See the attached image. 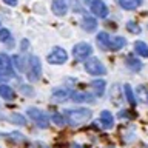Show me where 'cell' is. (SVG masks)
Masks as SVG:
<instances>
[{
	"label": "cell",
	"mask_w": 148,
	"mask_h": 148,
	"mask_svg": "<svg viewBox=\"0 0 148 148\" xmlns=\"http://www.w3.org/2000/svg\"><path fill=\"white\" fill-rule=\"evenodd\" d=\"M0 74L5 77H11L14 74V69H12V63H11V59L8 57L6 54H0Z\"/></svg>",
	"instance_id": "7"
},
{
	"label": "cell",
	"mask_w": 148,
	"mask_h": 148,
	"mask_svg": "<svg viewBox=\"0 0 148 148\" xmlns=\"http://www.w3.org/2000/svg\"><path fill=\"white\" fill-rule=\"evenodd\" d=\"M28 116L34 120L39 128H48L49 127V117L45 114V111L31 106V108H28Z\"/></svg>",
	"instance_id": "4"
},
{
	"label": "cell",
	"mask_w": 148,
	"mask_h": 148,
	"mask_svg": "<svg viewBox=\"0 0 148 148\" xmlns=\"http://www.w3.org/2000/svg\"><path fill=\"white\" fill-rule=\"evenodd\" d=\"M82 28H83V29H85L86 32L96 31V28H97L96 18L91 17V16H83V18H82Z\"/></svg>",
	"instance_id": "13"
},
{
	"label": "cell",
	"mask_w": 148,
	"mask_h": 148,
	"mask_svg": "<svg viewBox=\"0 0 148 148\" xmlns=\"http://www.w3.org/2000/svg\"><path fill=\"white\" fill-rule=\"evenodd\" d=\"M127 29L131 32V34H140V26L134 22H128L127 23Z\"/></svg>",
	"instance_id": "25"
},
{
	"label": "cell",
	"mask_w": 148,
	"mask_h": 148,
	"mask_svg": "<svg viewBox=\"0 0 148 148\" xmlns=\"http://www.w3.org/2000/svg\"><path fill=\"white\" fill-rule=\"evenodd\" d=\"M137 96L140 97V99L145 102V103H148V91H147L143 86H139V88H137Z\"/></svg>",
	"instance_id": "27"
},
{
	"label": "cell",
	"mask_w": 148,
	"mask_h": 148,
	"mask_svg": "<svg viewBox=\"0 0 148 148\" xmlns=\"http://www.w3.org/2000/svg\"><path fill=\"white\" fill-rule=\"evenodd\" d=\"M71 96V92H69L68 90H56V91H53V100L54 102H59V103H62V102H65V100H68V97Z\"/></svg>",
	"instance_id": "17"
},
{
	"label": "cell",
	"mask_w": 148,
	"mask_h": 148,
	"mask_svg": "<svg viewBox=\"0 0 148 148\" xmlns=\"http://www.w3.org/2000/svg\"><path fill=\"white\" fill-rule=\"evenodd\" d=\"M3 77H5V76H2V74H0V80H2V79H3Z\"/></svg>",
	"instance_id": "31"
},
{
	"label": "cell",
	"mask_w": 148,
	"mask_h": 148,
	"mask_svg": "<svg viewBox=\"0 0 148 148\" xmlns=\"http://www.w3.org/2000/svg\"><path fill=\"white\" fill-rule=\"evenodd\" d=\"M11 63L16 66L18 71H25V66H26V60L22 57V56H12V59H11Z\"/></svg>",
	"instance_id": "21"
},
{
	"label": "cell",
	"mask_w": 148,
	"mask_h": 148,
	"mask_svg": "<svg viewBox=\"0 0 148 148\" xmlns=\"http://www.w3.org/2000/svg\"><path fill=\"white\" fill-rule=\"evenodd\" d=\"M71 100L74 103H92L94 102V97L88 92H71Z\"/></svg>",
	"instance_id": "10"
},
{
	"label": "cell",
	"mask_w": 148,
	"mask_h": 148,
	"mask_svg": "<svg viewBox=\"0 0 148 148\" xmlns=\"http://www.w3.org/2000/svg\"><path fill=\"white\" fill-rule=\"evenodd\" d=\"M3 2L6 5H9V6H16L17 5V0H3Z\"/></svg>",
	"instance_id": "29"
},
{
	"label": "cell",
	"mask_w": 148,
	"mask_h": 148,
	"mask_svg": "<svg viewBox=\"0 0 148 148\" xmlns=\"http://www.w3.org/2000/svg\"><path fill=\"white\" fill-rule=\"evenodd\" d=\"M51 8H53V12L56 16H65V14L68 12V3L66 0H53V5H51Z\"/></svg>",
	"instance_id": "11"
},
{
	"label": "cell",
	"mask_w": 148,
	"mask_h": 148,
	"mask_svg": "<svg viewBox=\"0 0 148 148\" xmlns=\"http://www.w3.org/2000/svg\"><path fill=\"white\" fill-rule=\"evenodd\" d=\"M20 91L23 92V94H32V90H31V88H28V85H22Z\"/></svg>",
	"instance_id": "28"
},
{
	"label": "cell",
	"mask_w": 148,
	"mask_h": 148,
	"mask_svg": "<svg viewBox=\"0 0 148 148\" xmlns=\"http://www.w3.org/2000/svg\"><path fill=\"white\" fill-rule=\"evenodd\" d=\"M110 39H111V37L108 36V32H105V31L99 32V34H97V37H96V40H97V45H99V46H100V48L103 49V51H108Z\"/></svg>",
	"instance_id": "14"
},
{
	"label": "cell",
	"mask_w": 148,
	"mask_h": 148,
	"mask_svg": "<svg viewBox=\"0 0 148 148\" xmlns=\"http://www.w3.org/2000/svg\"><path fill=\"white\" fill-rule=\"evenodd\" d=\"M117 2H119V6L120 8L131 11V9H136V8L140 6L143 0H117Z\"/></svg>",
	"instance_id": "16"
},
{
	"label": "cell",
	"mask_w": 148,
	"mask_h": 148,
	"mask_svg": "<svg viewBox=\"0 0 148 148\" xmlns=\"http://www.w3.org/2000/svg\"><path fill=\"white\" fill-rule=\"evenodd\" d=\"M51 120H53L56 125H59V127H63L65 122H66V120H65V116H62L60 113H54L51 116Z\"/></svg>",
	"instance_id": "24"
},
{
	"label": "cell",
	"mask_w": 148,
	"mask_h": 148,
	"mask_svg": "<svg viewBox=\"0 0 148 148\" xmlns=\"http://www.w3.org/2000/svg\"><path fill=\"white\" fill-rule=\"evenodd\" d=\"M91 54H92V48L86 42H80V43L74 45V48H73V56L77 60H86Z\"/></svg>",
	"instance_id": "6"
},
{
	"label": "cell",
	"mask_w": 148,
	"mask_h": 148,
	"mask_svg": "<svg viewBox=\"0 0 148 148\" xmlns=\"http://www.w3.org/2000/svg\"><path fill=\"white\" fill-rule=\"evenodd\" d=\"M46 60L51 65H63L68 60V53L63 48H60V46H56V48L51 49V53H48Z\"/></svg>",
	"instance_id": "5"
},
{
	"label": "cell",
	"mask_w": 148,
	"mask_h": 148,
	"mask_svg": "<svg viewBox=\"0 0 148 148\" xmlns=\"http://www.w3.org/2000/svg\"><path fill=\"white\" fill-rule=\"evenodd\" d=\"M85 71L91 76H103V74H106V68L99 59L91 57L85 60Z\"/></svg>",
	"instance_id": "3"
},
{
	"label": "cell",
	"mask_w": 148,
	"mask_h": 148,
	"mask_svg": "<svg viewBox=\"0 0 148 148\" xmlns=\"http://www.w3.org/2000/svg\"><path fill=\"white\" fill-rule=\"evenodd\" d=\"M85 2H91V0H85Z\"/></svg>",
	"instance_id": "32"
},
{
	"label": "cell",
	"mask_w": 148,
	"mask_h": 148,
	"mask_svg": "<svg viewBox=\"0 0 148 148\" xmlns=\"http://www.w3.org/2000/svg\"><path fill=\"white\" fill-rule=\"evenodd\" d=\"M108 148H114V147H108Z\"/></svg>",
	"instance_id": "33"
},
{
	"label": "cell",
	"mask_w": 148,
	"mask_h": 148,
	"mask_svg": "<svg viewBox=\"0 0 148 148\" xmlns=\"http://www.w3.org/2000/svg\"><path fill=\"white\" fill-rule=\"evenodd\" d=\"M91 12L99 18H105L108 16V8L103 3V0H92L91 2Z\"/></svg>",
	"instance_id": "8"
},
{
	"label": "cell",
	"mask_w": 148,
	"mask_h": 148,
	"mask_svg": "<svg viewBox=\"0 0 148 148\" xmlns=\"http://www.w3.org/2000/svg\"><path fill=\"white\" fill-rule=\"evenodd\" d=\"M0 42L2 43H9L11 42V32H9V29H6V28L0 29Z\"/></svg>",
	"instance_id": "23"
},
{
	"label": "cell",
	"mask_w": 148,
	"mask_h": 148,
	"mask_svg": "<svg viewBox=\"0 0 148 148\" xmlns=\"http://www.w3.org/2000/svg\"><path fill=\"white\" fill-rule=\"evenodd\" d=\"M123 92H125V97H127V100L130 102L131 105H136V96H134V91H133V88L131 85H128V83H125L123 85Z\"/></svg>",
	"instance_id": "22"
},
{
	"label": "cell",
	"mask_w": 148,
	"mask_h": 148,
	"mask_svg": "<svg viewBox=\"0 0 148 148\" xmlns=\"http://www.w3.org/2000/svg\"><path fill=\"white\" fill-rule=\"evenodd\" d=\"M73 148H80V147H79V145H77V143H76V145H73Z\"/></svg>",
	"instance_id": "30"
},
{
	"label": "cell",
	"mask_w": 148,
	"mask_h": 148,
	"mask_svg": "<svg viewBox=\"0 0 148 148\" xmlns=\"http://www.w3.org/2000/svg\"><path fill=\"white\" fill-rule=\"evenodd\" d=\"M14 90L6 83H0V97L5 100H12L14 99Z\"/></svg>",
	"instance_id": "15"
},
{
	"label": "cell",
	"mask_w": 148,
	"mask_h": 148,
	"mask_svg": "<svg viewBox=\"0 0 148 148\" xmlns=\"http://www.w3.org/2000/svg\"><path fill=\"white\" fill-rule=\"evenodd\" d=\"M91 86H92V90H94L96 96H102L105 92L106 83H105V80H102V79H96V80L91 82Z\"/></svg>",
	"instance_id": "18"
},
{
	"label": "cell",
	"mask_w": 148,
	"mask_h": 148,
	"mask_svg": "<svg viewBox=\"0 0 148 148\" xmlns=\"http://www.w3.org/2000/svg\"><path fill=\"white\" fill-rule=\"evenodd\" d=\"M127 45V40L122 36H114L110 39V45H108V51H119Z\"/></svg>",
	"instance_id": "12"
},
{
	"label": "cell",
	"mask_w": 148,
	"mask_h": 148,
	"mask_svg": "<svg viewBox=\"0 0 148 148\" xmlns=\"http://www.w3.org/2000/svg\"><path fill=\"white\" fill-rule=\"evenodd\" d=\"M99 120H100L102 128H105V130H111L114 127V117H113V114H111V111H108V110L102 111Z\"/></svg>",
	"instance_id": "9"
},
{
	"label": "cell",
	"mask_w": 148,
	"mask_h": 148,
	"mask_svg": "<svg viewBox=\"0 0 148 148\" xmlns=\"http://www.w3.org/2000/svg\"><path fill=\"white\" fill-rule=\"evenodd\" d=\"M9 119H11L14 123H17V125H25V123H26L25 117H23V116H20V114H11V116H9Z\"/></svg>",
	"instance_id": "26"
},
{
	"label": "cell",
	"mask_w": 148,
	"mask_h": 148,
	"mask_svg": "<svg viewBox=\"0 0 148 148\" xmlns=\"http://www.w3.org/2000/svg\"><path fill=\"white\" fill-rule=\"evenodd\" d=\"M91 110L88 108H77V110H65V120L71 127H79V125L88 122L91 119Z\"/></svg>",
	"instance_id": "1"
},
{
	"label": "cell",
	"mask_w": 148,
	"mask_h": 148,
	"mask_svg": "<svg viewBox=\"0 0 148 148\" xmlns=\"http://www.w3.org/2000/svg\"><path fill=\"white\" fill-rule=\"evenodd\" d=\"M134 49H136V53L139 56H142V57H148V45L145 43V42L137 40L136 43H134Z\"/></svg>",
	"instance_id": "20"
},
{
	"label": "cell",
	"mask_w": 148,
	"mask_h": 148,
	"mask_svg": "<svg viewBox=\"0 0 148 148\" xmlns=\"http://www.w3.org/2000/svg\"><path fill=\"white\" fill-rule=\"evenodd\" d=\"M127 66L131 69V71H140L142 69V62L137 60L136 57H133V56H128L127 57Z\"/></svg>",
	"instance_id": "19"
},
{
	"label": "cell",
	"mask_w": 148,
	"mask_h": 148,
	"mask_svg": "<svg viewBox=\"0 0 148 148\" xmlns=\"http://www.w3.org/2000/svg\"><path fill=\"white\" fill-rule=\"evenodd\" d=\"M28 65H29V68H28V80L29 82H37L42 76V63H40V59L37 57V56H31L29 57V62H28Z\"/></svg>",
	"instance_id": "2"
}]
</instances>
